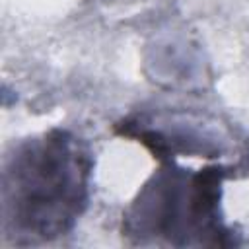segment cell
Instances as JSON below:
<instances>
[{
	"label": "cell",
	"instance_id": "1",
	"mask_svg": "<svg viewBox=\"0 0 249 249\" xmlns=\"http://www.w3.org/2000/svg\"><path fill=\"white\" fill-rule=\"evenodd\" d=\"M91 154L68 130L53 128L23 142L4 165V230L16 243L68 233L88 204Z\"/></svg>",
	"mask_w": 249,
	"mask_h": 249
},
{
	"label": "cell",
	"instance_id": "2",
	"mask_svg": "<svg viewBox=\"0 0 249 249\" xmlns=\"http://www.w3.org/2000/svg\"><path fill=\"white\" fill-rule=\"evenodd\" d=\"M222 179L220 167L189 173L167 163L126 210L123 231L140 243L161 239L171 245H233L218 214Z\"/></svg>",
	"mask_w": 249,
	"mask_h": 249
}]
</instances>
